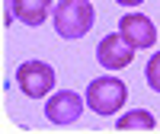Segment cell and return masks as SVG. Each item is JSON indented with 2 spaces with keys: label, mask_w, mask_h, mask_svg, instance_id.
<instances>
[{
  "label": "cell",
  "mask_w": 160,
  "mask_h": 134,
  "mask_svg": "<svg viewBox=\"0 0 160 134\" xmlns=\"http://www.w3.org/2000/svg\"><path fill=\"white\" fill-rule=\"evenodd\" d=\"M51 19H55V32L61 38H83L93 22H96V10H93L90 0H61L51 10Z\"/></svg>",
  "instance_id": "1"
},
{
  "label": "cell",
  "mask_w": 160,
  "mask_h": 134,
  "mask_svg": "<svg viewBox=\"0 0 160 134\" xmlns=\"http://www.w3.org/2000/svg\"><path fill=\"white\" fill-rule=\"evenodd\" d=\"M125 99H128V89H125L122 80H115V77H96V80H90V86H87V105L96 115L122 112Z\"/></svg>",
  "instance_id": "2"
},
{
  "label": "cell",
  "mask_w": 160,
  "mask_h": 134,
  "mask_svg": "<svg viewBox=\"0 0 160 134\" xmlns=\"http://www.w3.org/2000/svg\"><path fill=\"white\" fill-rule=\"evenodd\" d=\"M16 86L29 99H45L55 89V67L45 61H22L16 67Z\"/></svg>",
  "instance_id": "3"
},
{
  "label": "cell",
  "mask_w": 160,
  "mask_h": 134,
  "mask_svg": "<svg viewBox=\"0 0 160 134\" xmlns=\"http://www.w3.org/2000/svg\"><path fill=\"white\" fill-rule=\"evenodd\" d=\"M87 109V96H80L74 89H61V93H51L48 102H45V118L51 125H74Z\"/></svg>",
  "instance_id": "4"
},
{
  "label": "cell",
  "mask_w": 160,
  "mask_h": 134,
  "mask_svg": "<svg viewBox=\"0 0 160 134\" xmlns=\"http://www.w3.org/2000/svg\"><path fill=\"white\" fill-rule=\"evenodd\" d=\"M96 61L106 67V70H122V67H128L135 61V48L125 42L122 32H112V35H106L96 45Z\"/></svg>",
  "instance_id": "5"
},
{
  "label": "cell",
  "mask_w": 160,
  "mask_h": 134,
  "mask_svg": "<svg viewBox=\"0 0 160 134\" xmlns=\"http://www.w3.org/2000/svg\"><path fill=\"white\" fill-rule=\"evenodd\" d=\"M118 32L125 35V42L135 51L157 45V29H154V22L144 16V13H125V16L118 19Z\"/></svg>",
  "instance_id": "6"
},
{
  "label": "cell",
  "mask_w": 160,
  "mask_h": 134,
  "mask_svg": "<svg viewBox=\"0 0 160 134\" xmlns=\"http://www.w3.org/2000/svg\"><path fill=\"white\" fill-rule=\"evenodd\" d=\"M10 16H16L22 26H42L48 19V13L55 10V0H7Z\"/></svg>",
  "instance_id": "7"
},
{
  "label": "cell",
  "mask_w": 160,
  "mask_h": 134,
  "mask_svg": "<svg viewBox=\"0 0 160 134\" xmlns=\"http://www.w3.org/2000/svg\"><path fill=\"white\" fill-rule=\"evenodd\" d=\"M154 125H157V118L148 109H131V112H125L115 122L118 131H154Z\"/></svg>",
  "instance_id": "8"
},
{
  "label": "cell",
  "mask_w": 160,
  "mask_h": 134,
  "mask_svg": "<svg viewBox=\"0 0 160 134\" xmlns=\"http://www.w3.org/2000/svg\"><path fill=\"white\" fill-rule=\"evenodd\" d=\"M144 77H148V86H151L154 93H160V51L151 55L148 67H144Z\"/></svg>",
  "instance_id": "9"
},
{
  "label": "cell",
  "mask_w": 160,
  "mask_h": 134,
  "mask_svg": "<svg viewBox=\"0 0 160 134\" xmlns=\"http://www.w3.org/2000/svg\"><path fill=\"white\" fill-rule=\"evenodd\" d=\"M115 3H122V7H138V3H144V0H115Z\"/></svg>",
  "instance_id": "10"
}]
</instances>
